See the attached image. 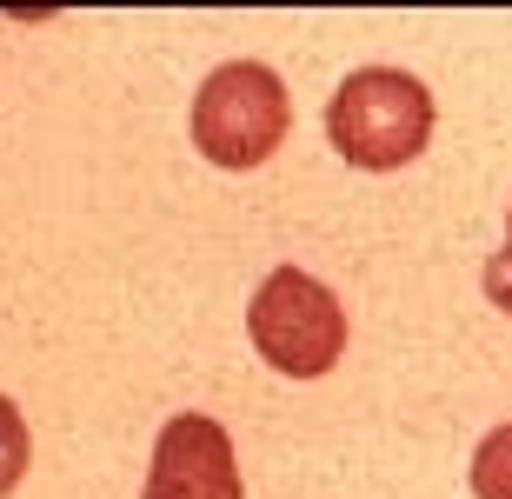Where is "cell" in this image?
<instances>
[{
  "label": "cell",
  "instance_id": "obj_1",
  "mask_svg": "<svg viewBox=\"0 0 512 499\" xmlns=\"http://www.w3.org/2000/svg\"><path fill=\"white\" fill-rule=\"evenodd\" d=\"M326 140L346 167L399 173L413 167L433 140V94L406 67H360L326 100Z\"/></svg>",
  "mask_w": 512,
  "mask_h": 499
},
{
  "label": "cell",
  "instance_id": "obj_2",
  "mask_svg": "<svg viewBox=\"0 0 512 499\" xmlns=\"http://www.w3.org/2000/svg\"><path fill=\"white\" fill-rule=\"evenodd\" d=\"M286 127H293V94L266 60H220L200 94H193L187 134L200 160L220 173H253L280 154Z\"/></svg>",
  "mask_w": 512,
  "mask_h": 499
},
{
  "label": "cell",
  "instance_id": "obj_3",
  "mask_svg": "<svg viewBox=\"0 0 512 499\" xmlns=\"http://www.w3.org/2000/svg\"><path fill=\"white\" fill-rule=\"evenodd\" d=\"M247 333L273 373L286 380H326L346 353V307L340 293L300 267H273L247 300Z\"/></svg>",
  "mask_w": 512,
  "mask_h": 499
},
{
  "label": "cell",
  "instance_id": "obj_4",
  "mask_svg": "<svg viewBox=\"0 0 512 499\" xmlns=\"http://www.w3.org/2000/svg\"><path fill=\"white\" fill-rule=\"evenodd\" d=\"M140 499H247L233 440L213 413H173L153 440V466Z\"/></svg>",
  "mask_w": 512,
  "mask_h": 499
},
{
  "label": "cell",
  "instance_id": "obj_5",
  "mask_svg": "<svg viewBox=\"0 0 512 499\" xmlns=\"http://www.w3.org/2000/svg\"><path fill=\"white\" fill-rule=\"evenodd\" d=\"M473 493L479 499H512V420L493 426L473 453Z\"/></svg>",
  "mask_w": 512,
  "mask_h": 499
},
{
  "label": "cell",
  "instance_id": "obj_6",
  "mask_svg": "<svg viewBox=\"0 0 512 499\" xmlns=\"http://www.w3.org/2000/svg\"><path fill=\"white\" fill-rule=\"evenodd\" d=\"M27 466H34V433H27V420H20V406L0 393V499L27 480Z\"/></svg>",
  "mask_w": 512,
  "mask_h": 499
},
{
  "label": "cell",
  "instance_id": "obj_7",
  "mask_svg": "<svg viewBox=\"0 0 512 499\" xmlns=\"http://www.w3.org/2000/svg\"><path fill=\"white\" fill-rule=\"evenodd\" d=\"M479 287H486V300H493L499 313H512V240L486 260V267H479Z\"/></svg>",
  "mask_w": 512,
  "mask_h": 499
},
{
  "label": "cell",
  "instance_id": "obj_8",
  "mask_svg": "<svg viewBox=\"0 0 512 499\" xmlns=\"http://www.w3.org/2000/svg\"><path fill=\"white\" fill-rule=\"evenodd\" d=\"M506 240H512V213H506Z\"/></svg>",
  "mask_w": 512,
  "mask_h": 499
}]
</instances>
